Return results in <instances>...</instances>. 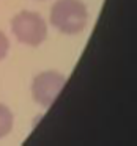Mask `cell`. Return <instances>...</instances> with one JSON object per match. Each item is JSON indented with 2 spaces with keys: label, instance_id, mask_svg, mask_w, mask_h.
Here are the masks:
<instances>
[{
  "label": "cell",
  "instance_id": "6da1fadb",
  "mask_svg": "<svg viewBox=\"0 0 137 146\" xmlns=\"http://www.w3.org/2000/svg\"><path fill=\"white\" fill-rule=\"evenodd\" d=\"M51 24L65 35H77L88 24V10L82 0H57L51 11Z\"/></svg>",
  "mask_w": 137,
  "mask_h": 146
},
{
  "label": "cell",
  "instance_id": "7a4b0ae2",
  "mask_svg": "<svg viewBox=\"0 0 137 146\" xmlns=\"http://www.w3.org/2000/svg\"><path fill=\"white\" fill-rule=\"evenodd\" d=\"M13 33L22 44L36 46L43 44L47 36V25L46 21L33 11H21L11 21Z\"/></svg>",
  "mask_w": 137,
  "mask_h": 146
},
{
  "label": "cell",
  "instance_id": "3957f363",
  "mask_svg": "<svg viewBox=\"0 0 137 146\" xmlns=\"http://www.w3.org/2000/svg\"><path fill=\"white\" fill-rule=\"evenodd\" d=\"M66 79L57 71H44L33 79L32 96L41 107H51L63 90Z\"/></svg>",
  "mask_w": 137,
  "mask_h": 146
},
{
  "label": "cell",
  "instance_id": "277c9868",
  "mask_svg": "<svg viewBox=\"0 0 137 146\" xmlns=\"http://www.w3.org/2000/svg\"><path fill=\"white\" fill-rule=\"evenodd\" d=\"M13 123H14V116L11 113V110L7 105L0 104V138L7 137L11 132Z\"/></svg>",
  "mask_w": 137,
  "mask_h": 146
},
{
  "label": "cell",
  "instance_id": "5b68a950",
  "mask_svg": "<svg viewBox=\"0 0 137 146\" xmlns=\"http://www.w3.org/2000/svg\"><path fill=\"white\" fill-rule=\"evenodd\" d=\"M10 50V41L3 32H0V60H3Z\"/></svg>",
  "mask_w": 137,
  "mask_h": 146
}]
</instances>
